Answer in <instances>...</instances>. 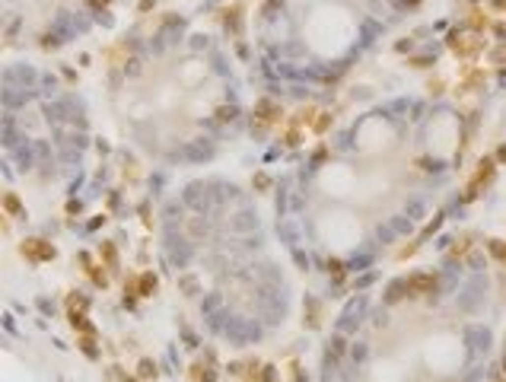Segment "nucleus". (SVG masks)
I'll list each match as a JSON object with an SVG mask.
<instances>
[{"label": "nucleus", "mask_w": 506, "mask_h": 382, "mask_svg": "<svg viewBox=\"0 0 506 382\" xmlns=\"http://www.w3.org/2000/svg\"><path fill=\"white\" fill-rule=\"evenodd\" d=\"M96 19H99V23H102V26H115V19L109 16V13H105V10H99L96 13Z\"/></svg>", "instance_id": "6"}, {"label": "nucleus", "mask_w": 506, "mask_h": 382, "mask_svg": "<svg viewBox=\"0 0 506 382\" xmlns=\"http://www.w3.org/2000/svg\"><path fill=\"white\" fill-rule=\"evenodd\" d=\"M89 3H105V0H89Z\"/></svg>", "instance_id": "9"}, {"label": "nucleus", "mask_w": 506, "mask_h": 382, "mask_svg": "<svg viewBox=\"0 0 506 382\" xmlns=\"http://www.w3.org/2000/svg\"><path fill=\"white\" fill-rule=\"evenodd\" d=\"M191 45H194V48H204V45H207V35H194Z\"/></svg>", "instance_id": "7"}, {"label": "nucleus", "mask_w": 506, "mask_h": 382, "mask_svg": "<svg viewBox=\"0 0 506 382\" xmlns=\"http://www.w3.org/2000/svg\"><path fill=\"white\" fill-rule=\"evenodd\" d=\"M274 3H280V0H268V3H265V10H271V6H274Z\"/></svg>", "instance_id": "8"}, {"label": "nucleus", "mask_w": 506, "mask_h": 382, "mask_svg": "<svg viewBox=\"0 0 506 382\" xmlns=\"http://www.w3.org/2000/svg\"><path fill=\"white\" fill-rule=\"evenodd\" d=\"M188 156H194V159L210 156V144H194V147H188Z\"/></svg>", "instance_id": "3"}, {"label": "nucleus", "mask_w": 506, "mask_h": 382, "mask_svg": "<svg viewBox=\"0 0 506 382\" xmlns=\"http://www.w3.org/2000/svg\"><path fill=\"white\" fill-rule=\"evenodd\" d=\"M185 201H188L191 207H201V204H204V185H188Z\"/></svg>", "instance_id": "1"}, {"label": "nucleus", "mask_w": 506, "mask_h": 382, "mask_svg": "<svg viewBox=\"0 0 506 382\" xmlns=\"http://www.w3.org/2000/svg\"><path fill=\"white\" fill-rule=\"evenodd\" d=\"M153 287H156V277H144V280H140V290H144V293H150Z\"/></svg>", "instance_id": "5"}, {"label": "nucleus", "mask_w": 506, "mask_h": 382, "mask_svg": "<svg viewBox=\"0 0 506 382\" xmlns=\"http://www.w3.org/2000/svg\"><path fill=\"white\" fill-rule=\"evenodd\" d=\"M236 226H239V230H248V226H255V213H239Z\"/></svg>", "instance_id": "4"}, {"label": "nucleus", "mask_w": 506, "mask_h": 382, "mask_svg": "<svg viewBox=\"0 0 506 382\" xmlns=\"http://www.w3.org/2000/svg\"><path fill=\"white\" fill-rule=\"evenodd\" d=\"M430 287H433V277H430V274H417V277H411V284H408V290H430Z\"/></svg>", "instance_id": "2"}]
</instances>
